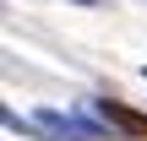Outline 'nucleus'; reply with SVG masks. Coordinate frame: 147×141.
Listing matches in <instances>:
<instances>
[{
	"label": "nucleus",
	"mask_w": 147,
	"mask_h": 141,
	"mask_svg": "<svg viewBox=\"0 0 147 141\" xmlns=\"http://www.w3.org/2000/svg\"><path fill=\"white\" fill-rule=\"evenodd\" d=\"M33 136H49V141H109L115 130H109L104 120H93L87 109H82V114L38 109V114H33Z\"/></svg>",
	"instance_id": "obj_1"
},
{
	"label": "nucleus",
	"mask_w": 147,
	"mask_h": 141,
	"mask_svg": "<svg viewBox=\"0 0 147 141\" xmlns=\"http://www.w3.org/2000/svg\"><path fill=\"white\" fill-rule=\"evenodd\" d=\"M93 120H104L115 136H136V141H147V114L142 109H131V103H120V98H87L82 103Z\"/></svg>",
	"instance_id": "obj_2"
},
{
	"label": "nucleus",
	"mask_w": 147,
	"mask_h": 141,
	"mask_svg": "<svg viewBox=\"0 0 147 141\" xmlns=\"http://www.w3.org/2000/svg\"><path fill=\"white\" fill-rule=\"evenodd\" d=\"M71 5H98V0H71Z\"/></svg>",
	"instance_id": "obj_3"
},
{
	"label": "nucleus",
	"mask_w": 147,
	"mask_h": 141,
	"mask_svg": "<svg viewBox=\"0 0 147 141\" xmlns=\"http://www.w3.org/2000/svg\"><path fill=\"white\" fill-rule=\"evenodd\" d=\"M142 76H147V65H142Z\"/></svg>",
	"instance_id": "obj_4"
}]
</instances>
